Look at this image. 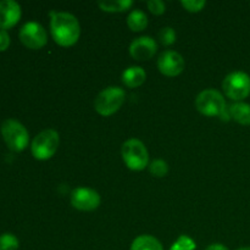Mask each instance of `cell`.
Listing matches in <instances>:
<instances>
[{
	"label": "cell",
	"mask_w": 250,
	"mask_h": 250,
	"mask_svg": "<svg viewBox=\"0 0 250 250\" xmlns=\"http://www.w3.org/2000/svg\"><path fill=\"white\" fill-rule=\"evenodd\" d=\"M50 33L54 42L61 46H72L81 36L78 20L68 12H51Z\"/></svg>",
	"instance_id": "cell-1"
},
{
	"label": "cell",
	"mask_w": 250,
	"mask_h": 250,
	"mask_svg": "<svg viewBox=\"0 0 250 250\" xmlns=\"http://www.w3.org/2000/svg\"><path fill=\"white\" fill-rule=\"evenodd\" d=\"M131 250H164L160 242L153 236L143 234L137 237L132 243Z\"/></svg>",
	"instance_id": "cell-15"
},
{
	"label": "cell",
	"mask_w": 250,
	"mask_h": 250,
	"mask_svg": "<svg viewBox=\"0 0 250 250\" xmlns=\"http://www.w3.org/2000/svg\"><path fill=\"white\" fill-rule=\"evenodd\" d=\"M222 89L227 98L242 102L250 95V76L243 71H236L225 77Z\"/></svg>",
	"instance_id": "cell-7"
},
{
	"label": "cell",
	"mask_w": 250,
	"mask_h": 250,
	"mask_svg": "<svg viewBox=\"0 0 250 250\" xmlns=\"http://www.w3.org/2000/svg\"><path fill=\"white\" fill-rule=\"evenodd\" d=\"M181 5L188 12H199L204 9L207 2L204 0H183V1H181Z\"/></svg>",
	"instance_id": "cell-22"
},
{
	"label": "cell",
	"mask_w": 250,
	"mask_h": 250,
	"mask_svg": "<svg viewBox=\"0 0 250 250\" xmlns=\"http://www.w3.org/2000/svg\"><path fill=\"white\" fill-rule=\"evenodd\" d=\"M195 242L187 236H181L175 243L172 244L170 250H194Z\"/></svg>",
	"instance_id": "cell-21"
},
{
	"label": "cell",
	"mask_w": 250,
	"mask_h": 250,
	"mask_svg": "<svg viewBox=\"0 0 250 250\" xmlns=\"http://www.w3.org/2000/svg\"><path fill=\"white\" fill-rule=\"evenodd\" d=\"M1 136L6 146L16 153L24 150L26 146H28V131L21 122L16 121V120L9 119L2 122Z\"/></svg>",
	"instance_id": "cell-5"
},
{
	"label": "cell",
	"mask_w": 250,
	"mask_h": 250,
	"mask_svg": "<svg viewBox=\"0 0 250 250\" xmlns=\"http://www.w3.org/2000/svg\"><path fill=\"white\" fill-rule=\"evenodd\" d=\"M185 59L180 53L173 50H166L159 56L158 68L166 77H176L185 70Z\"/></svg>",
	"instance_id": "cell-10"
},
{
	"label": "cell",
	"mask_w": 250,
	"mask_h": 250,
	"mask_svg": "<svg viewBox=\"0 0 250 250\" xmlns=\"http://www.w3.org/2000/svg\"><path fill=\"white\" fill-rule=\"evenodd\" d=\"M122 159L127 167L132 171H142L148 166L149 153L146 146L139 139H128L121 149Z\"/></svg>",
	"instance_id": "cell-4"
},
{
	"label": "cell",
	"mask_w": 250,
	"mask_h": 250,
	"mask_svg": "<svg viewBox=\"0 0 250 250\" xmlns=\"http://www.w3.org/2000/svg\"><path fill=\"white\" fill-rule=\"evenodd\" d=\"M21 19V6L14 0L0 1V29L6 31Z\"/></svg>",
	"instance_id": "cell-12"
},
{
	"label": "cell",
	"mask_w": 250,
	"mask_h": 250,
	"mask_svg": "<svg viewBox=\"0 0 250 250\" xmlns=\"http://www.w3.org/2000/svg\"><path fill=\"white\" fill-rule=\"evenodd\" d=\"M20 41L24 46L33 50L42 49L48 42L44 27L38 22H27L20 29Z\"/></svg>",
	"instance_id": "cell-8"
},
{
	"label": "cell",
	"mask_w": 250,
	"mask_h": 250,
	"mask_svg": "<svg viewBox=\"0 0 250 250\" xmlns=\"http://www.w3.org/2000/svg\"><path fill=\"white\" fill-rule=\"evenodd\" d=\"M19 239L12 233H4L0 236V250H17Z\"/></svg>",
	"instance_id": "cell-19"
},
{
	"label": "cell",
	"mask_w": 250,
	"mask_h": 250,
	"mask_svg": "<svg viewBox=\"0 0 250 250\" xmlns=\"http://www.w3.org/2000/svg\"><path fill=\"white\" fill-rule=\"evenodd\" d=\"M10 45V37L6 31L0 29V51H4L9 48Z\"/></svg>",
	"instance_id": "cell-24"
},
{
	"label": "cell",
	"mask_w": 250,
	"mask_h": 250,
	"mask_svg": "<svg viewBox=\"0 0 250 250\" xmlns=\"http://www.w3.org/2000/svg\"><path fill=\"white\" fill-rule=\"evenodd\" d=\"M149 171L153 176L155 177H165L168 172V165L166 161L158 159V160H154L153 163L149 166Z\"/></svg>",
	"instance_id": "cell-18"
},
{
	"label": "cell",
	"mask_w": 250,
	"mask_h": 250,
	"mask_svg": "<svg viewBox=\"0 0 250 250\" xmlns=\"http://www.w3.org/2000/svg\"><path fill=\"white\" fill-rule=\"evenodd\" d=\"M100 203L102 199L99 193L92 188L80 187L71 193V204L75 209L81 211H93L99 208Z\"/></svg>",
	"instance_id": "cell-9"
},
{
	"label": "cell",
	"mask_w": 250,
	"mask_h": 250,
	"mask_svg": "<svg viewBox=\"0 0 250 250\" xmlns=\"http://www.w3.org/2000/svg\"><path fill=\"white\" fill-rule=\"evenodd\" d=\"M195 107L200 114L208 117L217 116L225 121H229L231 117L224 95L215 89H205L200 92L195 99Z\"/></svg>",
	"instance_id": "cell-2"
},
{
	"label": "cell",
	"mask_w": 250,
	"mask_h": 250,
	"mask_svg": "<svg viewBox=\"0 0 250 250\" xmlns=\"http://www.w3.org/2000/svg\"><path fill=\"white\" fill-rule=\"evenodd\" d=\"M205 250H229L227 247H225L224 244H220V243H215V244H210Z\"/></svg>",
	"instance_id": "cell-25"
},
{
	"label": "cell",
	"mask_w": 250,
	"mask_h": 250,
	"mask_svg": "<svg viewBox=\"0 0 250 250\" xmlns=\"http://www.w3.org/2000/svg\"><path fill=\"white\" fill-rule=\"evenodd\" d=\"M60 144L59 133L54 129H44L37 134L31 146L32 155L37 160H49L55 155Z\"/></svg>",
	"instance_id": "cell-6"
},
{
	"label": "cell",
	"mask_w": 250,
	"mask_h": 250,
	"mask_svg": "<svg viewBox=\"0 0 250 250\" xmlns=\"http://www.w3.org/2000/svg\"><path fill=\"white\" fill-rule=\"evenodd\" d=\"M146 73L139 66H131L122 73V82L128 88H138L146 82Z\"/></svg>",
	"instance_id": "cell-13"
},
{
	"label": "cell",
	"mask_w": 250,
	"mask_h": 250,
	"mask_svg": "<svg viewBox=\"0 0 250 250\" xmlns=\"http://www.w3.org/2000/svg\"><path fill=\"white\" fill-rule=\"evenodd\" d=\"M127 26L133 32H142L148 26V17L142 10H133L127 17Z\"/></svg>",
	"instance_id": "cell-16"
},
{
	"label": "cell",
	"mask_w": 250,
	"mask_h": 250,
	"mask_svg": "<svg viewBox=\"0 0 250 250\" xmlns=\"http://www.w3.org/2000/svg\"><path fill=\"white\" fill-rule=\"evenodd\" d=\"M237 250H250V247H246V248H241V249H237Z\"/></svg>",
	"instance_id": "cell-26"
},
{
	"label": "cell",
	"mask_w": 250,
	"mask_h": 250,
	"mask_svg": "<svg viewBox=\"0 0 250 250\" xmlns=\"http://www.w3.org/2000/svg\"><path fill=\"white\" fill-rule=\"evenodd\" d=\"M229 116L242 126H250V104L244 102L234 103L229 109Z\"/></svg>",
	"instance_id": "cell-14"
},
{
	"label": "cell",
	"mask_w": 250,
	"mask_h": 250,
	"mask_svg": "<svg viewBox=\"0 0 250 250\" xmlns=\"http://www.w3.org/2000/svg\"><path fill=\"white\" fill-rule=\"evenodd\" d=\"M149 11L153 15H163L166 11V6L161 0H150L146 2Z\"/></svg>",
	"instance_id": "cell-23"
},
{
	"label": "cell",
	"mask_w": 250,
	"mask_h": 250,
	"mask_svg": "<svg viewBox=\"0 0 250 250\" xmlns=\"http://www.w3.org/2000/svg\"><path fill=\"white\" fill-rule=\"evenodd\" d=\"M176 39H177V34H176L175 29L172 27H165V28L159 32V41L163 45H172Z\"/></svg>",
	"instance_id": "cell-20"
},
{
	"label": "cell",
	"mask_w": 250,
	"mask_h": 250,
	"mask_svg": "<svg viewBox=\"0 0 250 250\" xmlns=\"http://www.w3.org/2000/svg\"><path fill=\"white\" fill-rule=\"evenodd\" d=\"M158 51V44L151 37H139L129 45V54L138 61L150 60Z\"/></svg>",
	"instance_id": "cell-11"
},
{
	"label": "cell",
	"mask_w": 250,
	"mask_h": 250,
	"mask_svg": "<svg viewBox=\"0 0 250 250\" xmlns=\"http://www.w3.org/2000/svg\"><path fill=\"white\" fill-rule=\"evenodd\" d=\"M126 100V93L120 87H109L98 94L94 102V109L102 116H111L119 111Z\"/></svg>",
	"instance_id": "cell-3"
},
{
	"label": "cell",
	"mask_w": 250,
	"mask_h": 250,
	"mask_svg": "<svg viewBox=\"0 0 250 250\" xmlns=\"http://www.w3.org/2000/svg\"><path fill=\"white\" fill-rule=\"evenodd\" d=\"M133 5L131 0H117V1H98V6L105 12H124Z\"/></svg>",
	"instance_id": "cell-17"
}]
</instances>
